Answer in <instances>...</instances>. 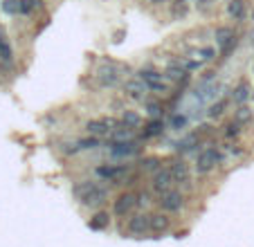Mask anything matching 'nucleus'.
<instances>
[{"label": "nucleus", "mask_w": 254, "mask_h": 247, "mask_svg": "<svg viewBox=\"0 0 254 247\" xmlns=\"http://www.w3.org/2000/svg\"><path fill=\"white\" fill-rule=\"evenodd\" d=\"M223 162V155L218 148H202L200 153H198L196 157V173H200V176H207V173H211L218 164Z\"/></svg>", "instance_id": "nucleus-1"}, {"label": "nucleus", "mask_w": 254, "mask_h": 247, "mask_svg": "<svg viewBox=\"0 0 254 247\" xmlns=\"http://www.w3.org/2000/svg\"><path fill=\"white\" fill-rule=\"evenodd\" d=\"M135 209H137V193H135V191H122V193L113 200V214L120 216V218L130 216Z\"/></svg>", "instance_id": "nucleus-2"}, {"label": "nucleus", "mask_w": 254, "mask_h": 247, "mask_svg": "<svg viewBox=\"0 0 254 247\" xmlns=\"http://www.w3.org/2000/svg\"><path fill=\"white\" fill-rule=\"evenodd\" d=\"M158 204L160 209L167 211V214H176V211H180L185 207V193L176 189H169L158 195Z\"/></svg>", "instance_id": "nucleus-3"}, {"label": "nucleus", "mask_w": 254, "mask_h": 247, "mask_svg": "<svg viewBox=\"0 0 254 247\" xmlns=\"http://www.w3.org/2000/svg\"><path fill=\"white\" fill-rule=\"evenodd\" d=\"M108 195H111V191L106 189V186L97 185L90 193H86L81 200H79V204H81V207H88V209H101V207L108 202Z\"/></svg>", "instance_id": "nucleus-4"}, {"label": "nucleus", "mask_w": 254, "mask_h": 247, "mask_svg": "<svg viewBox=\"0 0 254 247\" xmlns=\"http://www.w3.org/2000/svg\"><path fill=\"white\" fill-rule=\"evenodd\" d=\"M126 232L133 236H146L151 232V214H130L126 223Z\"/></svg>", "instance_id": "nucleus-5"}, {"label": "nucleus", "mask_w": 254, "mask_h": 247, "mask_svg": "<svg viewBox=\"0 0 254 247\" xmlns=\"http://www.w3.org/2000/svg\"><path fill=\"white\" fill-rule=\"evenodd\" d=\"M173 185H176V180H173V173L169 167H160L158 171L153 173V178H151V189L155 191V193H164V191L173 189Z\"/></svg>", "instance_id": "nucleus-6"}, {"label": "nucleus", "mask_w": 254, "mask_h": 247, "mask_svg": "<svg viewBox=\"0 0 254 247\" xmlns=\"http://www.w3.org/2000/svg\"><path fill=\"white\" fill-rule=\"evenodd\" d=\"M95 76H97V81H99V86H104V88H115L117 83H120V70H117L113 63L99 65L95 72Z\"/></svg>", "instance_id": "nucleus-7"}, {"label": "nucleus", "mask_w": 254, "mask_h": 247, "mask_svg": "<svg viewBox=\"0 0 254 247\" xmlns=\"http://www.w3.org/2000/svg\"><path fill=\"white\" fill-rule=\"evenodd\" d=\"M169 169H171V173H173V180H176V185L191 182V169H189V164L185 160H173L171 164H169Z\"/></svg>", "instance_id": "nucleus-8"}, {"label": "nucleus", "mask_w": 254, "mask_h": 247, "mask_svg": "<svg viewBox=\"0 0 254 247\" xmlns=\"http://www.w3.org/2000/svg\"><path fill=\"white\" fill-rule=\"evenodd\" d=\"M142 153V146H139L137 139L133 142H124V144H111V155L115 157H133Z\"/></svg>", "instance_id": "nucleus-9"}, {"label": "nucleus", "mask_w": 254, "mask_h": 247, "mask_svg": "<svg viewBox=\"0 0 254 247\" xmlns=\"http://www.w3.org/2000/svg\"><path fill=\"white\" fill-rule=\"evenodd\" d=\"M146 92H149V86L142 83L139 79H133V81H128V83H124V95L135 101H144Z\"/></svg>", "instance_id": "nucleus-10"}, {"label": "nucleus", "mask_w": 254, "mask_h": 247, "mask_svg": "<svg viewBox=\"0 0 254 247\" xmlns=\"http://www.w3.org/2000/svg\"><path fill=\"white\" fill-rule=\"evenodd\" d=\"M171 229V218L167 211H155L151 214V232L153 234H167Z\"/></svg>", "instance_id": "nucleus-11"}, {"label": "nucleus", "mask_w": 254, "mask_h": 247, "mask_svg": "<svg viewBox=\"0 0 254 247\" xmlns=\"http://www.w3.org/2000/svg\"><path fill=\"white\" fill-rule=\"evenodd\" d=\"M250 97H252V88H250L248 81H241L239 86H234V90H232L230 99L234 106H243L250 101Z\"/></svg>", "instance_id": "nucleus-12"}, {"label": "nucleus", "mask_w": 254, "mask_h": 247, "mask_svg": "<svg viewBox=\"0 0 254 247\" xmlns=\"http://www.w3.org/2000/svg\"><path fill=\"white\" fill-rule=\"evenodd\" d=\"M133 139H135V128L124 126V124H120V128H115L108 135V142L111 144H124V142H133Z\"/></svg>", "instance_id": "nucleus-13"}, {"label": "nucleus", "mask_w": 254, "mask_h": 247, "mask_svg": "<svg viewBox=\"0 0 254 247\" xmlns=\"http://www.w3.org/2000/svg\"><path fill=\"white\" fill-rule=\"evenodd\" d=\"M164 133V122L160 117H153L149 122L144 124V130H142V139H153V137H160Z\"/></svg>", "instance_id": "nucleus-14"}, {"label": "nucleus", "mask_w": 254, "mask_h": 247, "mask_svg": "<svg viewBox=\"0 0 254 247\" xmlns=\"http://www.w3.org/2000/svg\"><path fill=\"white\" fill-rule=\"evenodd\" d=\"M135 76H137L142 83H146L149 88L155 86V83H162V81H164V74H162V72H158V70H144V67L135 72Z\"/></svg>", "instance_id": "nucleus-15"}, {"label": "nucleus", "mask_w": 254, "mask_h": 247, "mask_svg": "<svg viewBox=\"0 0 254 247\" xmlns=\"http://www.w3.org/2000/svg\"><path fill=\"white\" fill-rule=\"evenodd\" d=\"M108 225H111V214H108V211H101V209L88 220V227L95 229V232H101V229H106Z\"/></svg>", "instance_id": "nucleus-16"}, {"label": "nucleus", "mask_w": 254, "mask_h": 247, "mask_svg": "<svg viewBox=\"0 0 254 247\" xmlns=\"http://www.w3.org/2000/svg\"><path fill=\"white\" fill-rule=\"evenodd\" d=\"M252 119H254V110L250 108L248 104L236 106V110H234V122H239L241 126H245V124H252Z\"/></svg>", "instance_id": "nucleus-17"}, {"label": "nucleus", "mask_w": 254, "mask_h": 247, "mask_svg": "<svg viewBox=\"0 0 254 247\" xmlns=\"http://www.w3.org/2000/svg\"><path fill=\"white\" fill-rule=\"evenodd\" d=\"M185 74H187V70L180 65V61H173L171 65L164 70V81H176V83H178V81L183 79Z\"/></svg>", "instance_id": "nucleus-18"}, {"label": "nucleus", "mask_w": 254, "mask_h": 247, "mask_svg": "<svg viewBox=\"0 0 254 247\" xmlns=\"http://www.w3.org/2000/svg\"><path fill=\"white\" fill-rule=\"evenodd\" d=\"M227 14L234 20H243L245 18V0H230V2H227Z\"/></svg>", "instance_id": "nucleus-19"}, {"label": "nucleus", "mask_w": 254, "mask_h": 247, "mask_svg": "<svg viewBox=\"0 0 254 247\" xmlns=\"http://www.w3.org/2000/svg\"><path fill=\"white\" fill-rule=\"evenodd\" d=\"M234 36L236 34L232 27H216V32H214V38H216V45H218V48H225Z\"/></svg>", "instance_id": "nucleus-20"}, {"label": "nucleus", "mask_w": 254, "mask_h": 247, "mask_svg": "<svg viewBox=\"0 0 254 247\" xmlns=\"http://www.w3.org/2000/svg\"><path fill=\"white\" fill-rule=\"evenodd\" d=\"M86 130L95 137H101V135H108V126L104 124V119H90L86 122Z\"/></svg>", "instance_id": "nucleus-21"}, {"label": "nucleus", "mask_w": 254, "mask_h": 247, "mask_svg": "<svg viewBox=\"0 0 254 247\" xmlns=\"http://www.w3.org/2000/svg\"><path fill=\"white\" fill-rule=\"evenodd\" d=\"M230 101H232V99H227V97H223V99L214 101V104L209 106V117H211V119L223 117V115H225V110H227V106H230Z\"/></svg>", "instance_id": "nucleus-22"}, {"label": "nucleus", "mask_w": 254, "mask_h": 247, "mask_svg": "<svg viewBox=\"0 0 254 247\" xmlns=\"http://www.w3.org/2000/svg\"><path fill=\"white\" fill-rule=\"evenodd\" d=\"M162 167V162H160V157H142L139 160V169H142V173H155L158 169Z\"/></svg>", "instance_id": "nucleus-23"}, {"label": "nucleus", "mask_w": 254, "mask_h": 247, "mask_svg": "<svg viewBox=\"0 0 254 247\" xmlns=\"http://www.w3.org/2000/svg\"><path fill=\"white\" fill-rule=\"evenodd\" d=\"M122 124L130 126V128H139V126H142V117H139L135 110H124V113H122Z\"/></svg>", "instance_id": "nucleus-24"}, {"label": "nucleus", "mask_w": 254, "mask_h": 247, "mask_svg": "<svg viewBox=\"0 0 254 247\" xmlns=\"http://www.w3.org/2000/svg\"><path fill=\"white\" fill-rule=\"evenodd\" d=\"M97 186V182H90V180H86V182H79V185H74L72 186V195H74V198L77 200H81L83 195L86 193H90L92 189H95Z\"/></svg>", "instance_id": "nucleus-25"}, {"label": "nucleus", "mask_w": 254, "mask_h": 247, "mask_svg": "<svg viewBox=\"0 0 254 247\" xmlns=\"http://www.w3.org/2000/svg\"><path fill=\"white\" fill-rule=\"evenodd\" d=\"M241 133H243V126H241L239 122H234V119H232V122L225 124V130H223V135H225L227 139H239Z\"/></svg>", "instance_id": "nucleus-26"}, {"label": "nucleus", "mask_w": 254, "mask_h": 247, "mask_svg": "<svg viewBox=\"0 0 254 247\" xmlns=\"http://www.w3.org/2000/svg\"><path fill=\"white\" fill-rule=\"evenodd\" d=\"M187 11H189V2H187V0H176V2H173V7H171V16H173V18H185V16H187Z\"/></svg>", "instance_id": "nucleus-27"}, {"label": "nucleus", "mask_w": 254, "mask_h": 247, "mask_svg": "<svg viewBox=\"0 0 254 247\" xmlns=\"http://www.w3.org/2000/svg\"><path fill=\"white\" fill-rule=\"evenodd\" d=\"M79 151H92V148L99 146V137H95V135H90V137H83L79 139Z\"/></svg>", "instance_id": "nucleus-28"}, {"label": "nucleus", "mask_w": 254, "mask_h": 247, "mask_svg": "<svg viewBox=\"0 0 254 247\" xmlns=\"http://www.w3.org/2000/svg\"><path fill=\"white\" fill-rule=\"evenodd\" d=\"M180 65H183L187 72H196V70H200V59H189V57H185V59H180Z\"/></svg>", "instance_id": "nucleus-29"}, {"label": "nucleus", "mask_w": 254, "mask_h": 247, "mask_svg": "<svg viewBox=\"0 0 254 247\" xmlns=\"http://www.w3.org/2000/svg\"><path fill=\"white\" fill-rule=\"evenodd\" d=\"M200 57V61H214L216 59V48H211V45H207V48L198 50L196 52V59Z\"/></svg>", "instance_id": "nucleus-30"}, {"label": "nucleus", "mask_w": 254, "mask_h": 247, "mask_svg": "<svg viewBox=\"0 0 254 247\" xmlns=\"http://www.w3.org/2000/svg\"><path fill=\"white\" fill-rule=\"evenodd\" d=\"M169 124H171L173 130H183L185 126H187V115H173Z\"/></svg>", "instance_id": "nucleus-31"}, {"label": "nucleus", "mask_w": 254, "mask_h": 247, "mask_svg": "<svg viewBox=\"0 0 254 247\" xmlns=\"http://www.w3.org/2000/svg\"><path fill=\"white\" fill-rule=\"evenodd\" d=\"M144 106H146V113H149L151 117H158V115L162 113V104H158V101H144Z\"/></svg>", "instance_id": "nucleus-32"}, {"label": "nucleus", "mask_w": 254, "mask_h": 247, "mask_svg": "<svg viewBox=\"0 0 254 247\" xmlns=\"http://www.w3.org/2000/svg\"><path fill=\"white\" fill-rule=\"evenodd\" d=\"M236 45H239V38L234 36V38H232V41H230V43L225 45V48H221V59H227V57H230V54L236 50Z\"/></svg>", "instance_id": "nucleus-33"}, {"label": "nucleus", "mask_w": 254, "mask_h": 247, "mask_svg": "<svg viewBox=\"0 0 254 247\" xmlns=\"http://www.w3.org/2000/svg\"><path fill=\"white\" fill-rule=\"evenodd\" d=\"M151 200V193L149 191H137V207H144V204H149Z\"/></svg>", "instance_id": "nucleus-34"}, {"label": "nucleus", "mask_w": 254, "mask_h": 247, "mask_svg": "<svg viewBox=\"0 0 254 247\" xmlns=\"http://www.w3.org/2000/svg\"><path fill=\"white\" fill-rule=\"evenodd\" d=\"M104 124L108 126V135H111L115 128H120V122H117L115 117H104Z\"/></svg>", "instance_id": "nucleus-35"}, {"label": "nucleus", "mask_w": 254, "mask_h": 247, "mask_svg": "<svg viewBox=\"0 0 254 247\" xmlns=\"http://www.w3.org/2000/svg\"><path fill=\"white\" fill-rule=\"evenodd\" d=\"M227 151H230V153H234V155H243V148H241L239 146V144H227Z\"/></svg>", "instance_id": "nucleus-36"}, {"label": "nucleus", "mask_w": 254, "mask_h": 247, "mask_svg": "<svg viewBox=\"0 0 254 247\" xmlns=\"http://www.w3.org/2000/svg\"><path fill=\"white\" fill-rule=\"evenodd\" d=\"M146 2H151V5H162V2H167V0H146Z\"/></svg>", "instance_id": "nucleus-37"}]
</instances>
